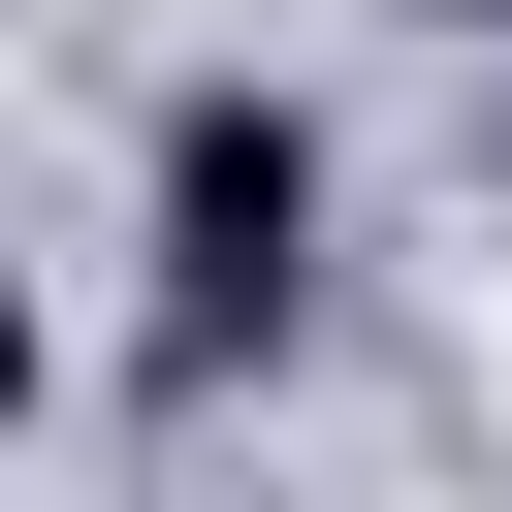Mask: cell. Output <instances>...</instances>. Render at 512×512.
<instances>
[{"label": "cell", "mask_w": 512, "mask_h": 512, "mask_svg": "<svg viewBox=\"0 0 512 512\" xmlns=\"http://www.w3.org/2000/svg\"><path fill=\"white\" fill-rule=\"evenodd\" d=\"M288 288H320V128L160 96V352H288Z\"/></svg>", "instance_id": "1"}, {"label": "cell", "mask_w": 512, "mask_h": 512, "mask_svg": "<svg viewBox=\"0 0 512 512\" xmlns=\"http://www.w3.org/2000/svg\"><path fill=\"white\" fill-rule=\"evenodd\" d=\"M416 32H480V64H512V0H416Z\"/></svg>", "instance_id": "2"}]
</instances>
